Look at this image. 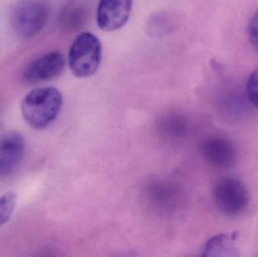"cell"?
<instances>
[{
    "label": "cell",
    "mask_w": 258,
    "mask_h": 257,
    "mask_svg": "<svg viewBox=\"0 0 258 257\" xmlns=\"http://www.w3.org/2000/svg\"><path fill=\"white\" fill-rule=\"evenodd\" d=\"M63 97L55 88H37L30 91L21 103V113L27 124L35 129L51 125L60 114Z\"/></svg>",
    "instance_id": "6da1fadb"
},
{
    "label": "cell",
    "mask_w": 258,
    "mask_h": 257,
    "mask_svg": "<svg viewBox=\"0 0 258 257\" xmlns=\"http://www.w3.org/2000/svg\"><path fill=\"white\" fill-rule=\"evenodd\" d=\"M101 57L102 46L98 36L89 32L80 33L70 48V69L78 78L92 76L99 68Z\"/></svg>",
    "instance_id": "7a4b0ae2"
},
{
    "label": "cell",
    "mask_w": 258,
    "mask_h": 257,
    "mask_svg": "<svg viewBox=\"0 0 258 257\" xmlns=\"http://www.w3.org/2000/svg\"><path fill=\"white\" fill-rule=\"evenodd\" d=\"M48 15V8L41 0H21L11 12L12 27L19 36L32 37L43 28Z\"/></svg>",
    "instance_id": "3957f363"
},
{
    "label": "cell",
    "mask_w": 258,
    "mask_h": 257,
    "mask_svg": "<svg viewBox=\"0 0 258 257\" xmlns=\"http://www.w3.org/2000/svg\"><path fill=\"white\" fill-rule=\"evenodd\" d=\"M249 196L244 184L235 178H221L214 188V201L217 208L227 216L242 213L248 205Z\"/></svg>",
    "instance_id": "277c9868"
},
{
    "label": "cell",
    "mask_w": 258,
    "mask_h": 257,
    "mask_svg": "<svg viewBox=\"0 0 258 257\" xmlns=\"http://www.w3.org/2000/svg\"><path fill=\"white\" fill-rule=\"evenodd\" d=\"M133 0H100L97 10L98 27L110 32L122 28L128 21Z\"/></svg>",
    "instance_id": "5b68a950"
},
{
    "label": "cell",
    "mask_w": 258,
    "mask_h": 257,
    "mask_svg": "<svg viewBox=\"0 0 258 257\" xmlns=\"http://www.w3.org/2000/svg\"><path fill=\"white\" fill-rule=\"evenodd\" d=\"M25 143L17 132L5 133L0 136V178L11 176L22 162Z\"/></svg>",
    "instance_id": "8992f818"
},
{
    "label": "cell",
    "mask_w": 258,
    "mask_h": 257,
    "mask_svg": "<svg viewBox=\"0 0 258 257\" xmlns=\"http://www.w3.org/2000/svg\"><path fill=\"white\" fill-rule=\"evenodd\" d=\"M65 58L61 53L53 51L33 60L24 72V81L38 83L56 78L63 72Z\"/></svg>",
    "instance_id": "52a82bcc"
},
{
    "label": "cell",
    "mask_w": 258,
    "mask_h": 257,
    "mask_svg": "<svg viewBox=\"0 0 258 257\" xmlns=\"http://www.w3.org/2000/svg\"><path fill=\"white\" fill-rule=\"evenodd\" d=\"M201 152L209 164L220 168L230 167L236 161V148L224 137L214 136L206 139L202 144Z\"/></svg>",
    "instance_id": "ba28073f"
},
{
    "label": "cell",
    "mask_w": 258,
    "mask_h": 257,
    "mask_svg": "<svg viewBox=\"0 0 258 257\" xmlns=\"http://www.w3.org/2000/svg\"><path fill=\"white\" fill-rule=\"evenodd\" d=\"M236 232L220 234L210 238L203 247L205 256H239Z\"/></svg>",
    "instance_id": "9c48e42d"
},
{
    "label": "cell",
    "mask_w": 258,
    "mask_h": 257,
    "mask_svg": "<svg viewBox=\"0 0 258 257\" xmlns=\"http://www.w3.org/2000/svg\"><path fill=\"white\" fill-rule=\"evenodd\" d=\"M16 205L17 196L12 192L5 193L0 197V227L9 221Z\"/></svg>",
    "instance_id": "30bf717a"
},
{
    "label": "cell",
    "mask_w": 258,
    "mask_h": 257,
    "mask_svg": "<svg viewBox=\"0 0 258 257\" xmlns=\"http://www.w3.org/2000/svg\"><path fill=\"white\" fill-rule=\"evenodd\" d=\"M246 93L250 102L258 109V67L250 75L246 85Z\"/></svg>",
    "instance_id": "8fae6325"
},
{
    "label": "cell",
    "mask_w": 258,
    "mask_h": 257,
    "mask_svg": "<svg viewBox=\"0 0 258 257\" xmlns=\"http://www.w3.org/2000/svg\"><path fill=\"white\" fill-rule=\"evenodd\" d=\"M248 37L254 49L258 52V11L250 20L248 28Z\"/></svg>",
    "instance_id": "7c38bea8"
}]
</instances>
